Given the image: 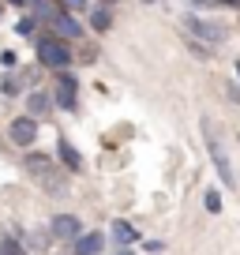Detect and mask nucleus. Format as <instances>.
<instances>
[{"instance_id":"obj_6","label":"nucleus","mask_w":240,"mask_h":255,"mask_svg":"<svg viewBox=\"0 0 240 255\" xmlns=\"http://www.w3.org/2000/svg\"><path fill=\"white\" fill-rule=\"evenodd\" d=\"M56 102H60V109H75V79L72 75H60V83H56Z\"/></svg>"},{"instance_id":"obj_9","label":"nucleus","mask_w":240,"mask_h":255,"mask_svg":"<svg viewBox=\"0 0 240 255\" xmlns=\"http://www.w3.org/2000/svg\"><path fill=\"white\" fill-rule=\"evenodd\" d=\"M113 240H117V244H135V229H131L128 222H113Z\"/></svg>"},{"instance_id":"obj_20","label":"nucleus","mask_w":240,"mask_h":255,"mask_svg":"<svg viewBox=\"0 0 240 255\" xmlns=\"http://www.w3.org/2000/svg\"><path fill=\"white\" fill-rule=\"evenodd\" d=\"M117 255H131V252H117Z\"/></svg>"},{"instance_id":"obj_12","label":"nucleus","mask_w":240,"mask_h":255,"mask_svg":"<svg viewBox=\"0 0 240 255\" xmlns=\"http://www.w3.org/2000/svg\"><path fill=\"white\" fill-rule=\"evenodd\" d=\"M90 23H94V30H109V23H113V15L105 8H98L94 15H90Z\"/></svg>"},{"instance_id":"obj_16","label":"nucleus","mask_w":240,"mask_h":255,"mask_svg":"<svg viewBox=\"0 0 240 255\" xmlns=\"http://www.w3.org/2000/svg\"><path fill=\"white\" fill-rule=\"evenodd\" d=\"M0 255H23V248H19L15 240L8 237V240H4V244H0Z\"/></svg>"},{"instance_id":"obj_17","label":"nucleus","mask_w":240,"mask_h":255,"mask_svg":"<svg viewBox=\"0 0 240 255\" xmlns=\"http://www.w3.org/2000/svg\"><path fill=\"white\" fill-rule=\"evenodd\" d=\"M60 4H64L68 11H83V8H87V0H60Z\"/></svg>"},{"instance_id":"obj_2","label":"nucleus","mask_w":240,"mask_h":255,"mask_svg":"<svg viewBox=\"0 0 240 255\" xmlns=\"http://www.w3.org/2000/svg\"><path fill=\"white\" fill-rule=\"evenodd\" d=\"M203 139H207V150H210V158H214V169H218V176L225 180V188H237L233 165H229V158H225V150H222V143H218V135H214V128H210V124H203Z\"/></svg>"},{"instance_id":"obj_7","label":"nucleus","mask_w":240,"mask_h":255,"mask_svg":"<svg viewBox=\"0 0 240 255\" xmlns=\"http://www.w3.org/2000/svg\"><path fill=\"white\" fill-rule=\"evenodd\" d=\"M53 26H56V34H60V38H83L79 19H72V15H53Z\"/></svg>"},{"instance_id":"obj_3","label":"nucleus","mask_w":240,"mask_h":255,"mask_svg":"<svg viewBox=\"0 0 240 255\" xmlns=\"http://www.w3.org/2000/svg\"><path fill=\"white\" fill-rule=\"evenodd\" d=\"M8 135H11V143H15V146H30L34 139H38V120H34L30 113H26V117H19V120H11Z\"/></svg>"},{"instance_id":"obj_21","label":"nucleus","mask_w":240,"mask_h":255,"mask_svg":"<svg viewBox=\"0 0 240 255\" xmlns=\"http://www.w3.org/2000/svg\"><path fill=\"white\" fill-rule=\"evenodd\" d=\"M143 4H154V0H143Z\"/></svg>"},{"instance_id":"obj_11","label":"nucleus","mask_w":240,"mask_h":255,"mask_svg":"<svg viewBox=\"0 0 240 255\" xmlns=\"http://www.w3.org/2000/svg\"><path fill=\"white\" fill-rule=\"evenodd\" d=\"M26 109H30V117H41V113L49 109V98L41 94V90H34V94H26Z\"/></svg>"},{"instance_id":"obj_18","label":"nucleus","mask_w":240,"mask_h":255,"mask_svg":"<svg viewBox=\"0 0 240 255\" xmlns=\"http://www.w3.org/2000/svg\"><path fill=\"white\" fill-rule=\"evenodd\" d=\"M19 34H23V38H30V34H34V19H23V23H19Z\"/></svg>"},{"instance_id":"obj_19","label":"nucleus","mask_w":240,"mask_h":255,"mask_svg":"<svg viewBox=\"0 0 240 255\" xmlns=\"http://www.w3.org/2000/svg\"><path fill=\"white\" fill-rule=\"evenodd\" d=\"M218 4H225V8H240V0H218Z\"/></svg>"},{"instance_id":"obj_1","label":"nucleus","mask_w":240,"mask_h":255,"mask_svg":"<svg viewBox=\"0 0 240 255\" xmlns=\"http://www.w3.org/2000/svg\"><path fill=\"white\" fill-rule=\"evenodd\" d=\"M38 64L53 68V72H64L68 64H72V53H68V45L60 38H41L38 41Z\"/></svg>"},{"instance_id":"obj_13","label":"nucleus","mask_w":240,"mask_h":255,"mask_svg":"<svg viewBox=\"0 0 240 255\" xmlns=\"http://www.w3.org/2000/svg\"><path fill=\"white\" fill-rule=\"evenodd\" d=\"M26 169H34V173H49V158H41V154H30V158H26Z\"/></svg>"},{"instance_id":"obj_10","label":"nucleus","mask_w":240,"mask_h":255,"mask_svg":"<svg viewBox=\"0 0 240 255\" xmlns=\"http://www.w3.org/2000/svg\"><path fill=\"white\" fill-rule=\"evenodd\" d=\"M56 154H60V158H64V161H68V165H72V169H83V158H79V154H75V146L68 143V139H60V146H56Z\"/></svg>"},{"instance_id":"obj_8","label":"nucleus","mask_w":240,"mask_h":255,"mask_svg":"<svg viewBox=\"0 0 240 255\" xmlns=\"http://www.w3.org/2000/svg\"><path fill=\"white\" fill-rule=\"evenodd\" d=\"M102 252V233H87V237H75V255H98Z\"/></svg>"},{"instance_id":"obj_14","label":"nucleus","mask_w":240,"mask_h":255,"mask_svg":"<svg viewBox=\"0 0 240 255\" xmlns=\"http://www.w3.org/2000/svg\"><path fill=\"white\" fill-rule=\"evenodd\" d=\"M203 203H207L210 214H218V210H222V195H218V191H207V199H203Z\"/></svg>"},{"instance_id":"obj_22","label":"nucleus","mask_w":240,"mask_h":255,"mask_svg":"<svg viewBox=\"0 0 240 255\" xmlns=\"http://www.w3.org/2000/svg\"><path fill=\"white\" fill-rule=\"evenodd\" d=\"M237 72H240V68H237Z\"/></svg>"},{"instance_id":"obj_15","label":"nucleus","mask_w":240,"mask_h":255,"mask_svg":"<svg viewBox=\"0 0 240 255\" xmlns=\"http://www.w3.org/2000/svg\"><path fill=\"white\" fill-rule=\"evenodd\" d=\"M34 4V15H41V19H53V8H49L45 0H30Z\"/></svg>"},{"instance_id":"obj_4","label":"nucleus","mask_w":240,"mask_h":255,"mask_svg":"<svg viewBox=\"0 0 240 255\" xmlns=\"http://www.w3.org/2000/svg\"><path fill=\"white\" fill-rule=\"evenodd\" d=\"M49 229H53V237H60V240H75L79 237V218L75 214H56Z\"/></svg>"},{"instance_id":"obj_5","label":"nucleus","mask_w":240,"mask_h":255,"mask_svg":"<svg viewBox=\"0 0 240 255\" xmlns=\"http://www.w3.org/2000/svg\"><path fill=\"white\" fill-rule=\"evenodd\" d=\"M188 30H192L195 38H207V41H222V38H225V30H222V26L203 23V19H195V15H188Z\"/></svg>"}]
</instances>
